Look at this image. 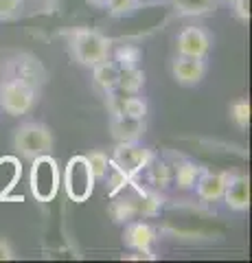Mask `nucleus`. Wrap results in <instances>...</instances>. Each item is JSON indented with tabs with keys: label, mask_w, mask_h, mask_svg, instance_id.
Segmentation results:
<instances>
[{
	"label": "nucleus",
	"mask_w": 252,
	"mask_h": 263,
	"mask_svg": "<svg viewBox=\"0 0 252 263\" xmlns=\"http://www.w3.org/2000/svg\"><path fill=\"white\" fill-rule=\"evenodd\" d=\"M24 0H0V22L18 20L22 15Z\"/></svg>",
	"instance_id": "25"
},
{
	"label": "nucleus",
	"mask_w": 252,
	"mask_h": 263,
	"mask_svg": "<svg viewBox=\"0 0 252 263\" xmlns=\"http://www.w3.org/2000/svg\"><path fill=\"white\" fill-rule=\"evenodd\" d=\"M171 75L176 84L180 86H198L206 77V62L204 57H189V55H176L171 62Z\"/></svg>",
	"instance_id": "8"
},
{
	"label": "nucleus",
	"mask_w": 252,
	"mask_h": 263,
	"mask_svg": "<svg viewBox=\"0 0 252 263\" xmlns=\"http://www.w3.org/2000/svg\"><path fill=\"white\" fill-rule=\"evenodd\" d=\"M94 182H96V178L86 160V156H72L66 162L64 180H62L64 189H66V195L72 202H79V204L86 202L94 191Z\"/></svg>",
	"instance_id": "4"
},
{
	"label": "nucleus",
	"mask_w": 252,
	"mask_h": 263,
	"mask_svg": "<svg viewBox=\"0 0 252 263\" xmlns=\"http://www.w3.org/2000/svg\"><path fill=\"white\" fill-rule=\"evenodd\" d=\"M101 180H108V189H110V193L112 195H117L121 189H123L127 182H129V176L125 174L123 169L119 167V164H114L110 160V164H108V171H105V176L101 178Z\"/></svg>",
	"instance_id": "19"
},
{
	"label": "nucleus",
	"mask_w": 252,
	"mask_h": 263,
	"mask_svg": "<svg viewBox=\"0 0 252 263\" xmlns=\"http://www.w3.org/2000/svg\"><path fill=\"white\" fill-rule=\"evenodd\" d=\"M112 42L96 31H75L70 35V53L81 66H92L108 60Z\"/></svg>",
	"instance_id": "3"
},
{
	"label": "nucleus",
	"mask_w": 252,
	"mask_h": 263,
	"mask_svg": "<svg viewBox=\"0 0 252 263\" xmlns=\"http://www.w3.org/2000/svg\"><path fill=\"white\" fill-rule=\"evenodd\" d=\"M37 103V88L18 79H5L0 84V105L11 117L29 114Z\"/></svg>",
	"instance_id": "5"
},
{
	"label": "nucleus",
	"mask_w": 252,
	"mask_h": 263,
	"mask_svg": "<svg viewBox=\"0 0 252 263\" xmlns=\"http://www.w3.org/2000/svg\"><path fill=\"white\" fill-rule=\"evenodd\" d=\"M138 5H141V0H105L108 11L112 15H117V18H123V15L134 13Z\"/></svg>",
	"instance_id": "24"
},
{
	"label": "nucleus",
	"mask_w": 252,
	"mask_h": 263,
	"mask_svg": "<svg viewBox=\"0 0 252 263\" xmlns=\"http://www.w3.org/2000/svg\"><path fill=\"white\" fill-rule=\"evenodd\" d=\"M138 62H141V51L132 44L121 46L114 55V64L119 68H134V66H138Z\"/></svg>",
	"instance_id": "21"
},
{
	"label": "nucleus",
	"mask_w": 252,
	"mask_h": 263,
	"mask_svg": "<svg viewBox=\"0 0 252 263\" xmlns=\"http://www.w3.org/2000/svg\"><path fill=\"white\" fill-rule=\"evenodd\" d=\"M13 259H15V252L11 248V243L0 239V261H13Z\"/></svg>",
	"instance_id": "27"
},
{
	"label": "nucleus",
	"mask_w": 252,
	"mask_h": 263,
	"mask_svg": "<svg viewBox=\"0 0 252 263\" xmlns=\"http://www.w3.org/2000/svg\"><path fill=\"white\" fill-rule=\"evenodd\" d=\"M53 132L44 123L37 121H27L13 132V149L22 158L33 160L37 156L51 154L53 149Z\"/></svg>",
	"instance_id": "1"
},
{
	"label": "nucleus",
	"mask_w": 252,
	"mask_h": 263,
	"mask_svg": "<svg viewBox=\"0 0 252 263\" xmlns=\"http://www.w3.org/2000/svg\"><path fill=\"white\" fill-rule=\"evenodd\" d=\"M145 86V72L134 66V68H121L119 70V81H117V90L123 95H136L138 90Z\"/></svg>",
	"instance_id": "15"
},
{
	"label": "nucleus",
	"mask_w": 252,
	"mask_h": 263,
	"mask_svg": "<svg viewBox=\"0 0 252 263\" xmlns=\"http://www.w3.org/2000/svg\"><path fill=\"white\" fill-rule=\"evenodd\" d=\"M86 160L88 164H90V169H92V174L96 180H101L105 176V171H108V164H110V156L101 152V149H94L86 156Z\"/></svg>",
	"instance_id": "22"
},
{
	"label": "nucleus",
	"mask_w": 252,
	"mask_h": 263,
	"mask_svg": "<svg viewBox=\"0 0 252 263\" xmlns=\"http://www.w3.org/2000/svg\"><path fill=\"white\" fill-rule=\"evenodd\" d=\"M202 174V169L193 162H182L176 167V184L180 189H193L198 182V176Z\"/></svg>",
	"instance_id": "18"
},
{
	"label": "nucleus",
	"mask_w": 252,
	"mask_h": 263,
	"mask_svg": "<svg viewBox=\"0 0 252 263\" xmlns=\"http://www.w3.org/2000/svg\"><path fill=\"white\" fill-rule=\"evenodd\" d=\"M31 174H29V186L31 195L37 202H51L60 191L62 176H60V164L51 154L37 156L31 160Z\"/></svg>",
	"instance_id": "2"
},
{
	"label": "nucleus",
	"mask_w": 252,
	"mask_h": 263,
	"mask_svg": "<svg viewBox=\"0 0 252 263\" xmlns=\"http://www.w3.org/2000/svg\"><path fill=\"white\" fill-rule=\"evenodd\" d=\"M119 114H125V117L145 121V117H147V103H145V99L136 97V95H125L123 101H121Z\"/></svg>",
	"instance_id": "16"
},
{
	"label": "nucleus",
	"mask_w": 252,
	"mask_h": 263,
	"mask_svg": "<svg viewBox=\"0 0 252 263\" xmlns=\"http://www.w3.org/2000/svg\"><path fill=\"white\" fill-rule=\"evenodd\" d=\"M44 77L46 72L42 68V64L33 55H15L7 64V79H18L33 88H40L44 84Z\"/></svg>",
	"instance_id": "7"
},
{
	"label": "nucleus",
	"mask_w": 252,
	"mask_h": 263,
	"mask_svg": "<svg viewBox=\"0 0 252 263\" xmlns=\"http://www.w3.org/2000/svg\"><path fill=\"white\" fill-rule=\"evenodd\" d=\"M230 174H213V171H202L198 176V182H195V191L204 202H215L222 200L226 182H228Z\"/></svg>",
	"instance_id": "13"
},
{
	"label": "nucleus",
	"mask_w": 252,
	"mask_h": 263,
	"mask_svg": "<svg viewBox=\"0 0 252 263\" xmlns=\"http://www.w3.org/2000/svg\"><path fill=\"white\" fill-rule=\"evenodd\" d=\"M141 3H143V0H141Z\"/></svg>",
	"instance_id": "28"
},
{
	"label": "nucleus",
	"mask_w": 252,
	"mask_h": 263,
	"mask_svg": "<svg viewBox=\"0 0 252 263\" xmlns=\"http://www.w3.org/2000/svg\"><path fill=\"white\" fill-rule=\"evenodd\" d=\"M171 3L184 15H202L213 9L217 0H171Z\"/></svg>",
	"instance_id": "17"
},
{
	"label": "nucleus",
	"mask_w": 252,
	"mask_h": 263,
	"mask_svg": "<svg viewBox=\"0 0 252 263\" xmlns=\"http://www.w3.org/2000/svg\"><path fill=\"white\" fill-rule=\"evenodd\" d=\"M176 46H178V55L206 57L210 51V35L202 27H186L178 33Z\"/></svg>",
	"instance_id": "9"
},
{
	"label": "nucleus",
	"mask_w": 252,
	"mask_h": 263,
	"mask_svg": "<svg viewBox=\"0 0 252 263\" xmlns=\"http://www.w3.org/2000/svg\"><path fill=\"white\" fill-rule=\"evenodd\" d=\"M110 129L117 143H132L138 141L145 132V121L141 119H132L125 114H112L110 119Z\"/></svg>",
	"instance_id": "12"
},
{
	"label": "nucleus",
	"mask_w": 252,
	"mask_h": 263,
	"mask_svg": "<svg viewBox=\"0 0 252 263\" xmlns=\"http://www.w3.org/2000/svg\"><path fill=\"white\" fill-rule=\"evenodd\" d=\"M151 158L153 156L147 147H143L138 141H132V143H119L117 149H114V156H112L110 160L114 164H119L129 178H134L138 171H143L147 167L151 162Z\"/></svg>",
	"instance_id": "6"
},
{
	"label": "nucleus",
	"mask_w": 252,
	"mask_h": 263,
	"mask_svg": "<svg viewBox=\"0 0 252 263\" xmlns=\"http://www.w3.org/2000/svg\"><path fill=\"white\" fill-rule=\"evenodd\" d=\"M153 239H156V233H153V228L149 224H145V221H129L125 233H123V241L127 248L138 250L147 259H153V254H151Z\"/></svg>",
	"instance_id": "11"
},
{
	"label": "nucleus",
	"mask_w": 252,
	"mask_h": 263,
	"mask_svg": "<svg viewBox=\"0 0 252 263\" xmlns=\"http://www.w3.org/2000/svg\"><path fill=\"white\" fill-rule=\"evenodd\" d=\"M112 215H114L117 221H129L136 215V202H132V200L117 202L114 209H112Z\"/></svg>",
	"instance_id": "26"
},
{
	"label": "nucleus",
	"mask_w": 252,
	"mask_h": 263,
	"mask_svg": "<svg viewBox=\"0 0 252 263\" xmlns=\"http://www.w3.org/2000/svg\"><path fill=\"white\" fill-rule=\"evenodd\" d=\"M222 200L235 213H243L250 209V180L248 176H230L226 182Z\"/></svg>",
	"instance_id": "10"
},
{
	"label": "nucleus",
	"mask_w": 252,
	"mask_h": 263,
	"mask_svg": "<svg viewBox=\"0 0 252 263\" xmlns=\"http://www.w3.org/2000/svg\"><path fill=\"white\" fill-rule=\"evenodd\" d=\"M230 119L239 129H248L250 125V101L248 99H237L230 105Z\"/></svg>",
	"instance_id": "20"
},
{
	"label": "nucleus",
	"mask_w": 252,
	"mask_h": 263,
	"mask_svg": "<svg viewBox=\"0 0 252 263\" xmlns=\"http://www.w3.org/2000/svg\"><path fill=\"white\" fill-rule=\"evenodd\" d=\"M160 195L149 193V191H141V204H136V213H143V215H156L160 211Z\"/></svg>",
	"instance_id": "23"
},
{
	"label": "nucleus",
	"mask_w": 252,
	"mask_h": 263,
	"mask_svg": "<svg viewBox=\"0 0 252 263\" xmlns=\"http://www.w3.org/2000/svg\"><path fill=\"white\" fill-rule=\"evenodd\" d=\"M119 66L110 60H103L99 64L92 66V79H94V86L103 90V92H110V90L117 88V81H119Z\"/></svg>",
	"instance_id": "14"
}]
</instances>
